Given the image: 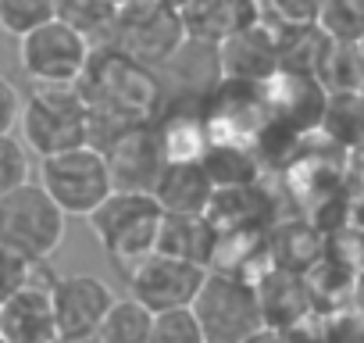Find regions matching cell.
<instances>
[{
	"label": "cell",
	"mask_w": 364,
	"mask_h": 343,
	"mask_svg": "<svg viewBox=\"0 0 364 343\" xmlns=\"http://www.w3.org/2000/svg\"><path fill=\"white\" fill-rule=\"evenodd\" d=\"M90 104V143L100 147L114 132L150 125L161 115V79L154 68L118 54L114 47H93V58L79 79Z\"/></svg>",
	"instance_id": "6da1fadb"
},
{
	"label": "cell",
	"mask_w": 364,
	"mask_h": 343,
	"mask_svg": "<svg viewBox=\"0 0 364 343\" xmlns=\"http://www.w3.org/2000/svg\"><path fill=\"white\" fill-rule=\"evenodd\" d=\"M161 222L164 208L157 204L154 194L139 190H111V197L90 215L97 243L122 272L136 268L146 254L157 250Z\"/></svg>",
	"instance_id": "7a4b0ae2"
},
{
	"label": "cell",
	"mask_w": 364,
	"mask_h": 343,
	"mask_svg": "<svg viewBox=\"0 0 364 343\" xmlns=\"http://www.w3.org/2000/svg\"><path fill=\"white\" fill-rule=\"evenodd\" d=\"M65 229L68 215L33 179L0 197V247L26 265L50 261L54 250L65 243Z\"/></svg>",
	"instance_id": "3957f363"
},
{
	"label": "cell",
	"mask_w": 364,
	"mask_h": 343,
	"mask_svg": "<svg viewBox=\"0 0 364 343\" xmlns=\"http://www.w3.org/2000/svg\"><path fill=\"white\" fill-rule=\"evenodd\" d=\"M22 139L36 157L90 143V104L75 86H33L18 118Z\"/></svg>",
	"instance_id": "277c9868"
},
{
	"label": "cell",
	"mask_w": 364,
	"mask_h": 343,
	"mask_svg": "<svg viewBox=\"0 0 364 343\" xmlns=\"http://www.w3.org/2000/svg\"><path fill=\"white\" fill-rule=\"evenodd\" d=\"M68 218H90L114 190L111 168L100 147L82 143L50 157H40V179H36Z\"/></svg>",
	"instance_id": "5b68a950"
},
{
	"label": "cell",
	"mask_w": 364,
	"mask_h": 343,
	"mask_svg": "<svg viewBox=\"0 0 364 343\" xmlns=\"http://www.w3.org/2000/svg\"><path fill=\"white\" fill-rule=\"evenodd\" d=\"M182 40H186L182 11L168 8L164 0H129V4L118 8L107 43L100 47H114L118 54L146 68H161L178 51Z\"/></svg>",
	"instance_id": "8992f818"
},
{
	"label": "cell",
	"mask_w": 364,
	"mask_h": 343,
	"mask_svg": "<svg viewBox=\"0 0 364 343\" xmlns=\"http://www.w3.org/2000/svg\"><path fill=\"white\" fill-rule=\"evenodd\" d=\"M193 311L204 325L208 343H243L250 332H257L264 325V311H261V297H257V283L243 279V275H229V272H208Z\"/></svg>",
	"instance_id": "52a82bcc"
},
{
	"label": "cell",
	"mask_w": 364,
	"mask_h": 343,
	"mask_svg": "<svg viewBox=\"0 0 364 343\" xmlns=\"http://www.w3.org/2000/svg\"><path fill=\"white\" fill-rule=\"evenodd\" d=\"M90 58L93 43L61 19H50L18 40V65L33 86H75Z\"/></svg>",
	"instance_id": "ba28073f"
},
{
	"label": "cell",
	"mask_w": 364,
	"mask_h": 343,
	"mask_svg": "<svg viewBox=\"0 0 364 343\" xmlns=\"http://www.w3.org/2000/svg\"><path fill=\"white\" fill-rule=\"evenodd\" d=\"M154 72L161 79V97H164L161 107L208 104L211 93L225 83L218 43H208V40H197V36H186L178 43V51Z\"/></svg>",
	"instance_id": "9c48e42d"
},
{
	"label": "cell",
	"mask_w": 364,
	"mask_h": 343,
	"mask_svg": "<svg viewBox=\"0 0 364 343\" xmlns=\"http://www.w3.org/2000/svg\"><path fill=\"white\" fill-rule=\"evenodd\" d=\"M211 268L197 261H182L171 254H146L136 268H129V297H136L150 311H168V307H193L204 279Z\"/></svg>",
	"instance_id": "30bf717a"
},
{
	"label": "cell",
	"mask_w": 364,
	"mask_h": 343,
	"mask_svg": "<svg viewBox=\"0 0 364 343\" xmlns=\"http://www.w3.org/2000/svg\"><path fill=\"white\" fill-rule=\"evenodd\" d=\"M47 261L29 265L26 283L0 300V336L8 343H54L58 339V318L50 286L58 275L43 279Z\"/></svg>",
	"instance_id": "8fae6325"
},
{
	"label": "cell",
	"mask_w": 364,
	"mask_h": 343,
	"mask_svg": "<svg viewBox=\"0 0 364 343\" xmlns=\"http://www.w3.org/2000/svg\"><path fill=\"white\" fill-rule=\"evenodd\" d=\"M107 168H111V179L114 190H139V194H154L161 172L168 164L157 125H132L114 132L107 143H100Z\"/></svg>",
	"instance_id": "7c38bea8"
},
{
	"label": "cell",
	"mask_w": 364,
	"mask_h": 343,
	"mask_svg": "<svg viewBox=\"0 0 364 343\" xmlns=\"http://www.w3.org/2000/svg\"><path fill=\"white\" fill-rule=\"evenodd\" d=\"M50 300H54L58 336H65V332H97L118 297L100 275L72 272V275L54 279Z\"/></svg>",
	"instance_id": "4fadbf2b"
},
{
	"label": "cell",
	"mask_w": 364,
	"mask_h": 343,
	"mask_svg": "<svg viewBox=\"0 0 364 343\" xmlns=\"http://www.w3.org/2000/svg\"><path fill=\"white\" fill-rule=\"evenodd\" d=\"M222 51V72L232 83H257L264 86L268 79H275L282 72V58H279V33L264 22L229 36L225 43H218Z\"/></svg>",
	"instance_id": "5bb4252c"
},
{
	"label": "cell",
	"mask_w": 364,
	"mask_h": 343,
	"mask_svg": "<svg viewBox=\"0 0 364 343\" xmlns=\"http://www.w3.org/2000/svg\"><path fill=\"white\" fill-rule=\"evenodd\" d=\"M164 215H208L215 201V183L200 161H168L154 186Z\"/></svg>",
	"instance_id": "9a60e30c"
},
{
	"label": "cell",
	"mask_w": 364,
	"mask_h": 343,
	"mask_svg": "<svg viewBox=\"0 0 364 343\" xmlns=\"http://www.w3.org/2000/svg\"><path fill=\"white\" fill-rule=\"evenodd\" d=\"M257 297H261L264 325H279V329H293L318 311L311 286H307V275L286 272V268H272L268 275H261Z\"/></svg>",
	"instance_id": "2e32d148"
},
{
	"label": "cell",
	"mask_w": 364,
	"mask_h": 343,
	"mask_svg": "<svg viewBox=\"0 0 364 343\" xmlns=\"http://www.w3.org/2000/svg\"><path fill=\"white\" fill-rule=\"evenodd\" d=\"M257 22H261L257 0H193L182 11L186 36H197L208 43H225L229 36H236Z\"/></svg>",
	"instance_id": "e0dca14e"
},
{
	"label": "cell",
	"mask_w": 364,
	"mask_h": 343,
	"mask_svg": "<svg viewBox=\"0 0 364 343\" xmlns=\"http://www.w3.org/2000/svg\"><path fill=\"white\" fill-rule=\"evenodd\" d=\"M215 243H218V229L204 215H164V222H161V236H157L161 254L211 268Z\"/></svg>",
	"instance_id": "ac0fdd59"
},
{
	"label": "cell",
	"mask_w": 364,
	"mask_h": 343,
	"mask_svg": "<svg viewBox=\"0 0 364 343\" xmlns=\"http://www.w3.org/2000/svg\"><path fill=\"white\" fill-rule=\"evenodd\" d=\"M268 243H272L275 268L300 272V275H307L325 258V247H328V240L307 218H300V222H275L272 233H268Z\"/></svg>",
	"instance_id": "d6986e66"
},
{
	"label": "cell",
	"mask_w": 364,
	"mask_h": 343,
	"mask_svg": "<svg viewBox=\"0 0 364 343\" xmlns=\"http://www.w3.org/2000/svg\"><path fill=\"white\" fill-rule=\"evenodd\" d=\"M200 164L208 168L215 190L257 183V161L250 154V143H243V139H211Z\"/></svg>",
	"instance_id": "ffe728a7"
},
{
	"label": "cell",
	"mask_w": 364,
	"mask_h": 343,
	"mask_svg": "<svg viewBox=\"0 0 364 343\" xmlns=\"http://www.w3.org/2000/svg\"><path fill=\"white\" fill-rule=\"evenodd\" d=\"M314 79L325 86V93H353L364 83V51L353 40H332L325 43V54L314 68Z\"/></svg>",
	"instance_id": "44dd1931"
},
{
	"label": "cell",
	"mask_w": 364,
	"mask_h": 343,
	"mask_svg": "<svg viewBox=\"0 0 364 343\" xmlns=\"http://www.w3.org/2000/svg\"><path fill=\"white\" fill-rule=\"evenodd\" d=\"M321 129L332 143H339L346 150H360L364 147V97L357 90L353 93H328Z\"/></svg>",
	"instance_id": "7402d4cb"
},
{
	"label": "cell",
	"mask_w": 364,
	"mask_h": 343,
	"mask_svg": "<svg viewBox=\"0 0 364 343\" xmlns=\"http://www.w3.org/2000/svg\"><path fill=\"white\" fill-rule=\"evenodd\" d=\"M118 4L114 0H54V19L82 33L93 47L107 43V33L114 26Z\"/></svg>",
	"instance_id": "603a6c76"
},
{
	"label": "cell",
	"mask_w": 364,
	"mask_h": 343,
	"mask_svg": "<svg viewBox=\"0 0 364 343\" xmlns=\"http://www.w3.org/2000/svg\"><path fill=\"white\" fill-rule=\"evenodd\" d=\"M100 339L104 343H150L154 336V311L143 307L136 297L114 300L107 318L100 322Z\"/></svg>",
	"instance_id": "cb8c5ba5"
},
{
	"label": "cell",
	"mask_w": 364,
	"mask_h": 343,
	"mask_svg": "<svg viewBox=\"0 0 364 343\" xmlns=\"http://www.w3.org/2000/svg\"><path fill=\"white\" fill-rule=\"evenodd\" d=\"M318 26L332 40H364V0H321Z\"/></svg>",
	"instance_id": "d4e9b609"
},
{
	"label": "cell",
	"mask_w": 364,
	"mask_h": 343,
	"mask_svg": "<svg viewBox=\"0 0 364 343\" xmlns=\"http://www.w3.org/2000/svg\"><path fill=\"white\" fill-rule=\"evenodd\" d=\"M54 19V0H0V33L22 40Z\"/></svg>",
	"instance_id": "484cf974"
},
{
	"label": "cell",
	"mask_w": 364,
	"mask_h": 343,
	"mask_svg": "<svg viewBox=\"0 0 364 343\" xmlns=\"http://www.w3.org/2000/svg\"><path fill=\"white\" fill-rule=\"evenodd\" d=\"M150 343H208V336L193 307H168V311H154Z\"/></svg>",
	"instance_id": "4316f807"
},
{
	"label": "cell",
	"mask_w": 364,
	"mask_h": 343,
	"mask_svg": "<svg viewBox=\"0 0 364 343\" xmlns=\"http://www.w3.org/2000/svg\"><path fill=\"white\" fill-rule=\"evenodd\" d=\"M29 147L22 136L15 132H4L0 136V197L26 186L33 179V161H29Z\"/></svg>",
	"instance_id": "83f0119b"
},
{
	"label": "cell",
	"mask_w": 364,
	"mask_h": 343,
	"mask_svg": "<svg viewBox=\"0 0 364 343\" xmlns=\"http://www.w3.org/2000/svg\"><path fill=\"white\" fill-rule=\"evenodd\" d=\"M321 343H364V315L350 304L321 315Z\"/></svg>",
	"instance_id": "f1b7e54d"
},
{
	"label": "cell",
	"mask_w": 364,
	"mask_h": 343,
	"mask_svg": "<svg viewBox=\"0 0 364 343\" xmlns=\"http://www.w3.org/2000/svg\"><path fill=\"white\" fill-rule=\"evenodd\" d=\"M22 118V93L18 86L8 79V72H0V136L15 132Z\"/></svg>",
	"instance_id": "f546056e"
},
{
	"label": "cell",
	"mask_w": 364,
	"mask_h": 343,
	"mask_svg": "<svg viewBox=\"0 0 364 343\" xmlns=\"http://www.w3.org/2000/svg\"><path fill=\"white\" fill-rule=\"evenodd\" d=\"M26 275H29V265L18 261L15 254H8L4 247H0V300H4L8 293H15V290L26 283Z\"/></svg>",
	"instance_id": "4dcf8cb0"
},
{
	"label": "cell",
	"mask_w": 364,
	"mask_h": 343,
	"mask_svg": "<svg viewBox=\"0 0 364 343\" xmlns=\"http://www.w3.org/2000/svg\"><path fill=\"white\" fill-rule=\"evenodd\" d=\"M243 343H296L286 329H279V325H261L257 332H250Z\"/></svg>",
	"instance_id": "1f68e13d"
},
{
	"label": "cell",
	"mask_w": 364,
	"mask_h": 343,
	"mask_svg": "<svg viewBox=\"0 0 364 343\" xmlns=\"http://www.w3.org/2000/svg\"><path fill=\"white\" fill-rule=\"evenodd\" d=\"M350 307L364 315V268H357V275H353V286H350Z\"/></svg>",
	"instance_id": "d6a6232c"
},
{
	"label": "cell",
	"mask_w": 364,
	"mask_h": 343,
	"mask_svg": "<svg viewBox=\"0 0 364 343\" xmlns=\"http://www.w3.org/2000/svg\"><path fill=\"white\" fill-rule=\"evenodd\" d=\"M54 343H104V339H100V332H65Z\"/></svg>",
	"instance_id": "836d02e7"
},
{
	"label": "cell",
	"mask_w": 364,
	"mask_h": 343,
	"mask_svg": "<svg viewBox=\"0 0 364 343\" xmlns=\"http://www.w3.org/2000/svg\"><path fill=\"white\" fill-rule=\"evenodd\" d=\"M164 4H168V8H175V11H186V8L193 4V0H164Z\"/></svg>",
	"instance_id": "e575fe53"
},
{
	"label": "cell",
	"mask_w": 364,
	"mask_h": 343,
	"mask_svg": "<svg viewBox=\"0 0 364 343\" xmlns=\"http://www.w3.org/2000/svg\"><path fill=\"white\" fill-rule=\"evenodd\" d=\"M114 4H118V8H122V4H129V0H114Z\"/></svg>",
	"instance_id": "d590c367"
},
{
	"label": "cell",
	"mask_w": 364,
	"mask_h": 343,
	"mask_svg": "<svg viewBox=\"0 0 364 343\" xmlns=\"http://www.w3.org/2000/svg\"><path fill=\"white\" fill-rule=\"evenodd\" d=\"M357 93H360V97H364V83H360V90H357Z\"/></svg>",
	"instance_id": "8d00e7d4"
},
{
	"label": "cell",
	"mask_w": 364,
	"mask_h": 343,
	"mask_svg": "<svg viewBox=\"0 0 364 343\" xmlns=\"http://www.w3.org/2000/svg\"><path fill=\"white\" fill-rule=\"evenodd\" d=\"M0 343H8V339H4V336H0Z\"/></svg>",
	"instance_id": "74e56055"
},
{
	"label": "cell",
	"mask_w": 364,
	"mask_h": 343,
	"mask_svg": "<svg viewBox=\"0 0 364 343\" xmlns=\"http://www.w3.org/2000/svg\"><path fill=\"white\" fill-rule=\"evenodd\" d=\"M360 51H364V40H360Z\"/></svg>",
	"instance_id": "f35d334b"
}]
</instances>
